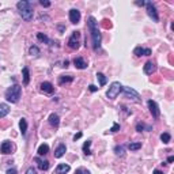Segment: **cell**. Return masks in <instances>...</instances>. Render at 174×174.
Here are the masks:
<instances>
[{"mask_svg":"<svg viewBox=\"0 0 174 174\" xmlns=\"http://www.w3.org/2000/svg\"><path fill=\"white\" fill-rule=\"evenodd\" d=\"M87 27L91 33V40H93V49L97 50L99 49L101 46V41H102V37H101V33H99V29H98V22L95 21L94 17H90L87 19Z\"/></svg>","mask_w":174,"mask_h":174,"instance_id":"obj_1","label":"cell"},{"mask_svg":"<svg viewBox=\"0 0 174 174\" xmlns=\"http://www.w3.org/2000/svg\"><path fill=\"white\" fill-rule=\"evenodd\" d=\"M17 7H18V10H19L21 17L23 18L26 22H30L31 19H33V8H31V6H30L29 2H26V0L18 2Z\"/></svg>","mask_w":174,"mask_h":174,"instance_id":"obj_2","label":"cell"},{"mask_svg":"<svg viewBox=\"0 0 174 174\" xmlns=\"http://www.w3.org/2000/svg\"><path fill=\"white\" fill-rule=\"evenodd\" d=\"M21 94H22V87L19 84H14V86L7 88V91H6V99L11 103H17L21 98Z\"/></svg>","mask_w":174,"mask_h":174,"instance_id":"obj_3","label":"cell"},{"mask_svg":"<svg viewBox=\"0 0 174 174\" xmlns=\"http://www.w3.org/2000/svg\"><path fill=\"white\" fill-rule=\"evenodd\" d=\"M121 90H122L121 83H120V82H113V83L110 84L109 90L106 91V97L109 98V99H114V98L121 93Z\"/></svg>","mask_w":174,"mask_h":174,"instance_id":"obj_4","label":"cell"},{"mask_svg":"<svg viewBox=\"0 0 174 174\" xmlns=\"http://www.w3.org/2000/svg\"><path fill=\"white\" fill-rule=\"evenodd\" d=\"M79 38H80V31H74L72 36L69 37V40H68L69 48L71 49H79V46H80V41H79Z\"/></svg>","mask_w":174,"mask_h":174,"instance_id":"obj_5","label":"cell"},{"mask_svg":"<svg viewBox=\"0 0 174 174\" xmlns=\"http://www.w3.org/2000/svg\"><path fill=\"white\" fill-rule=\"evenodd\" d=\"M121 91H124V94H125V97L126 98H129V99H132L133 102H140V95H139L137 93L133 90V88H131V87H122V90Z\"/></svg>","mask_w":174,"mask_h":174,"instance_id":"obj_6","label":"cell"},{"mask_svg":"<svg viewBox=\"0 0 174 174\" xmlns=\"http://www.w3.org/2000/svg\"><path fill=\"white\" fill-rule=\"evenodd\" d=\"M145 7H147L148 17H150L154 22H159V15H158V11H157V8H155V6L153 4V3L147 2V3H145Z\"/></svg>","mask_w":174,"mask_h":174,"instance_id":"obj_7","label":"cell"},{"mask_svg":"<svg viewBox=\"0 0 174 174\" xmlns=\"http://www.w3.org/2000/svg\"><path fill=\"white\" fill-rule=\"evenodd\" d=\"M147 103H148V107H150V112H151V114H153L154 118H159L160 112H159V107H158V103L155 102V101H153V99H150Z\"/></svg>","mask_w":174,"mask_h":174,"instance_id":"obj_8","label":"cell"},{"mask_svg":"<svg viewBox=\"0 0 174 174\" xmlns=\"http://www.w3.org/2000/svg\"><path fill=\"white\" fill-rule=\"evenodd\" d=\"M69 21H71V23H74V25H76L80 22V12H79L76 8L69 10Z\"/></svg>","mask_w":174,"mask_h":174,"instance_id":"obj_9","label":"cell"},{"mask_svg":"<svg viewBox=\"0 0 174 174\" xmlns=\"http://www.w3.org/2000/svg\"><path fill=\"white\" fill-rule=\"evenodd\" d=\"M41 91L45 94H53L55 93V87H53V84L50 83V82H42L41 83Z\"/></svg>","mask_w":174,"mask_h":174,"instance_id":"obj_10","label":"cell"},{"mask_svg":"<svg viewBox=\"0 0 174 174\" xmlns=\"http://www.w3.org/2000/svg\"><path fill=\"white\" fill-rule=\"evenodd\" d=\"M0 153L4 154V155H8V154L12 153V145H11V143L8 140L3 141V143L0 144Z\"/></svg>","mask_w":174,"mask_h":174,"instance_id":"obj_11","label":"cell"},{"mask_svg":"<svg viewBox=\"0 0 174 174\" xmlns=\"http://www.w3.org/2000/svg\"><path fill=\"white\" fill-rule=\"evenodd\" d=\"M133 55L137 56V57H141V56H150L151 55V49H144L141 48V46H137V48H135L133 50Z\"/></svg>","mask_w":174,"mask_h":174,"instance_id":"obj_12","label":"cell"},{"mask_svg":"<svg viewBox=\"0 0 174 174\" xmlns=\"http://www.w3.org/2000/svg\"><path fill=\"white\" fill-rule=\"evenodd\" d=\"M69 170H71V166L67 163H60L55 170V174H67Z\"/></svg>","mask_w":174,"mask_h":174,"instance_id":"obj_13","label":"cell"},{"mask_svg":"<svg viewBox=\"0 0 174 174\" xmlns=\"http://www.w3.org/2000/svg\"><path fill=\"white\" fill-rule=\"evenodd\" d=\"M144 74H147V75H153L154 72H155V69H157V67H155V64L153 61H147L144 64Z\"/></svg>","mask_w":174,"mask_h":174,"instance_id":"obj_14","label":"cell"},{"mask_svg":"<svg viewBox=\"0 0 174 174\" xmlns=\"http://www.w3.org/2000/svg\"><path fill=\"white\" fill-rule=\"evenodd\" d=\"M74 65L78 69H86L87 68V63L84 61L82 57H75L74 59Z\"/></svg>","mask_w":174,"mask_h":174,"instance_id":"obj_15","label":"cell"},{"mask_svg":"<svg viewBox=\"0 0 174 174\" xmlns=\"http://www.w3.org/2000/svg\"><path fill=\"white\" fill-rule=\"evenodd\" d=\"M49 124L52 126H55V128H59V125H60V117H59V114L52 113V114L49 116Z\"/></svg>","mask_w":174,"mask_h":174,"instance_id":"obj_16","label":"cell"},{"mask_svg":"<svg viewBox=\"0 0 174 174\" xmlns=\"http://www.w3.org/2000/svg\"><path fill=\"white\" fill-rule=\"evenodd\" d=\"M34 160L38 163V169L42 170V172H45V170L49 169V162L48 160H42V159H40V158H36Z\"/></svg>","mask_w":174,"mask_h":174,"instance_id":"obj_17","label":"cell"},{"mask_svg":"<svg viewBox=\"0 0 174 174\" xmlns=\"http://www.w3.org/2000/svg\"><path fill=\"white\" fill-rule=\"evenodd\" d=\"M65 151H67V147H65L64 144H60L55 150V158H61L63 155L65 154Z\"/></svg>","mask_w":174,"mask_h":174,"instance_id":"obj_18","label":"cell"},{"mask_svg":"<svg viewBox=\"0 0 174 174\" xmlns=\"http://www.w3.org/2000/svg\"><path fill=\"white\" fill-rule=\"evenodd\" d=\"M8 113H10V106L7 103H0V118L6 117Z\"/></svg>","mask_w":174,"mask_h":174,"instance_id":"obj_19","label":"cell"},{"mask_svg":"<svg viewBox=\"0 0 174 174\" xmlns=\"http://www.w3.org/2000/svg\"><path fill=\"white\" fill-rule=\"evenodd\" d=\"M74 80V76H71V75H61V76L59 78V84L60 86H63V84H65V83H71V82Z\"/></svg>","mask_w":174,"mask_h":174,"instance_id":"obj_20","label":"cell"},{"mask_svg":"<svg viewBox=\"0 0 174 174\" xmlns=\"http://www.w3.org/2000/svg\"><path fill=\"white\" fill-rule=\"evenodd\" d=\"M22 72H23V84H29V82H30V72H29V68L25 67Z\"/></svg>","mask_w":174,"mask_h":174,"instance_id":"obj_21","label":"cell"},{"mask_svg":"<svg viewBox=\"0 0 174 174\" xmlns=\"http://www.w3.org/2000/svg\"><path fill=\"white\" fill-rule=\"evenodd\" d=\"M37 153H38V155H46L49 153V145L48 144H41Z\"/></svg>","mask_w":174,"mask_h":174,"instance_id":"obj_22","label":"cell"},{"mask_svg":"<svg viewBox=\"0 0 174 174\" xmlns=\"http://www.w3.org/2000/svg\"><path fill=\"white\" fill-rule=\"evenodd\" d=\"M19 128H21V132L22 135H26V131H27V121L25 118H22L19 121Z\"/></svg>","mask_w":174,"mask_h":174,"instance_id":"obj_23","label":"cell"},{"mask_svg":"<svg viewBox=\"0 0 174 174\" xmlns=\"http://www.w3.org/2000/svg\"><path fill=\"white\" fill-rule=\"evenodd\" d=\"M90 145H91V141L90 140H87V141H84V144H83V153L86 154V155H91L93 153H91V150H90Z\"/></svg>","mask_w":174,"mask_h":174,"instance_id":"obj_24","label":"cell"},{"mask_svg":"<svg viewBox=\"0 0 174 174\" xmlns=\"http://www.w3.org/2000/svg\"><path fill=\"white\" fill-rule=\"evenodd\" d=\"M97 79L99 80V86H105L106 82H107L106 76H105L103 74H101V72H98V74H97Z\"/></svg>","mask_w":174,"mask_h":174,"instance_id":"obj_25","label":"cell"},{"mask_svg":"<svg viewBox=\"0 0 174 174\" xmlns=\"http://www.w3.org/2000/svg\"><path fill=\"white\" fill-rule=\"evenodd\" d=\"M128 148L131 151H136V150H139V148H141V143H140V141H136V143H129L128 144Z\"/></svg>","mask_w":174,"mask_h":174,"instance_id":"obj_26","label":"cell"},{"mask_svg":"<svg viewBox=\"0 0 174 174\" xmlns=\"http://www.w3.org/2000/svg\"><path fill=\"white\" fill-rule=\"evenodd\" d=\"M37 38H38L41 42H45V44H49V42H50L49 38H48V37H46L44 33H37Z\"/></svg>","mask_w":174,"mask_h":174,"instance_id":"obj_27","label":"cell"},{"mask_svg":"<svg viewBox=\"0 0 174 174\" xmlns=\"http://www.w3.org/2000/svg\"><path fill=\"white\" fill-rule=\"evenodd\" d=\"M114 153L117 155H120V157H122V155H124V145H116V147H114Z\"/></svg>","mask_w":174,"mask_h":174,"instance_id":"obj_28","label":"cell"},{"mask_svg":"<svg viewBox=\"0 0 174 174\" xmlns=\"http://www.w3.org/2000/svg\"><path fill=\"white\" fill-rule=\"evenodd\" d=\"M170 139H172V137H170V135L167 133V132H164V133L160 135V140H162L163 143H166V144L170 141Z\"/></svg>","mask_w":174,"mask_h":174,"instance_id":"obj_29","label":"cell"},{"mask_svg":"<svg viewBox=\"0 0 174 174\" xmlns=\"http://www.w3.org/2000/svg\"><path fill=\"white\" fill-rule=\"evenodd\" d=\"M29 53H30L31 56H37V55H40V49L37 48V46H30Z\"/></svg>","mask_w":174,"mask_h":174,"instance_id":"obj_30","label":"cell"},{"mask_svg":"<svg viewBox=\"0 0 174 174\" xmlns=\"http://www.w3.org/2000/svg\"><path fill=\"white\" fill-rule=\"evenodd\" d=\"M117 131H120V124L114 122V124H113V126L110 128V132H112V133H114V132H117Z\"/></svg>","mask_w":174,"mask_h":174,"instance_id":"obj_31","label":"cell"},{"mask_svg":"<svg viewBox=\"0 0 174 174\" xmlns=\"http://www.w3.org/2000/svg\"><path fill=\"white\" fill-rule=\"evenodd\" d=\"M76 174H90V172H88L87 169H83V167H79V169L76 170Z\"/></svg>","mask_w":174,"mask_h":174,"instance_id":"obj_32","label":"cell"},{"mask_svg":"<svg viewBox=\"0 0 174 174\" xmlns=\"http://www.w3.org/2000/svg\"><path fill=\"white\" fill-rule=\"evenodd\" d=\"M40 4L42 6V7H49V6H50V2H48V0H41Z\"/></svg>","mask_w":174,"mask_h":174,"instance_id":"obj_33","label":"cell"},{"mask_svg":"<svg viewBox=\"0 0 174 174\" xmlns=\"http://www.w3.org/2000/svg\"><path fill=\"white\" fill-rule=\"evenodd\" d=\"M26 174H37V170L34 169V167H29V169L26 170Z\"/></svg>","mask_w":174,"mask_h":174,"instance_id":"obj_34","label":"cell"},{"mask_svg":"<svg viewBox=\"0 0 174 174\" xmlns=\"http://www.w3.org/2000/svg\"><path fill=\"white\" fill-rule=\"evenodd\" d=\"M143 129H144V125L143 124H137V125H136V131H137V132H141Z\"/></svg>","mask_w":174,"mask_h":174,"instance_id":"obj_35","label":"cell"},{"mask_svg":"<svg viewBox=\"0 0 174 174\" xmlns=\"http://www.w3.org/2000/svg\"><path fill=\"white\" fill-rule=\"evenodd\" d=\"M88 88H90V91H93V93H95V91L98 90V87L94 86V84H90V86H88Z\"/></svg>","mask_w":174,"mask_h":174,"instance_id":"obj_36","label":"cell"},{"mask_svg":"<svg viewBox=\"0 0 174 174\" xmlns=\"http://www.w3.org/2000/svg\"><path fill=\"white\" fill-rule=\"evenodd\" d=\"M7 174H18V172H17V169H8Z\"/></svg>","mask_w":174,"mask_h":174,"instance_id":"obj_37","label":"cell"},{"mask_svg":"<svg viewBox=\"0 0 174 174\" xmlns=\"http://www.w3.org/2000/svg\"><path fill=\"white\" fill-rule=\"evenodd\" d=\"M80 137H82V132H79V133H76V135H75V136H74V140H75V141H76V140H78V139H80Z\"/></svg>","mask_w":174,"mask_h":174,"instance_id":"obj_38","label":"cell"},{"mask_svg":"<svg viewBox=\"0 0 174 174\" xmlns=\"http://www.w3.org/2000/svg\"><path fill=\"white\" fill-rule=\"evenodd\" d=\"M145 3L143 2V0H141V2H136V6H144Z\"/></svg>","mask_w":174,"mask_h":174,"instance_id":"obj_39","label":"cell"},{"mask_svg":"<svg viewBox=\"0 0 174 174\" xmlns=\"http://www.w3.org/2000/svg\"><path fill=\"white\" fill-rule=\"evenodd\" d=\"M173 160H174V157H169V159H167V162H169V163H172Z\"/></svg>","mask_w":174,"mask_h":174,"instance_id":"obj_40","label":"cell"},{"mask_svg":"<svg viewBox=\"0 0 174 174\" xmlns=\"http://www.w3.org/2000/svg\"><path fill=\"white\" fill-rule=\"evenodd\" d=\"M63 64H64V65H63V67H68V64H69V61H68V60H65V61H64V63H63Z\"/></svg>","mask_w":174,"mask_h":174,"instance_id":"obj_41","label":"cell"},{"mask_svg":"<svg viewBox=\"0 0 174 174\" xmlns=\"http://www.w3.org/2000/svg\"><path fill=\"white\" fill-rule=\"evenodd\" d=\"M154 174H163V172H160V170H154Z\"/></svg>","mask_w":174,"mask_h":174,"instance_id":"obj_42","label":"cell"}]
</instances>
